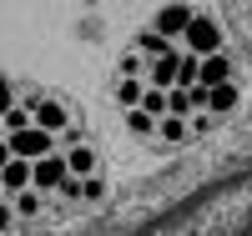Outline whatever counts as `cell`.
Listing matches in <instances>:
<instances>
[{
  "label": "cell",
  "mask_w": 252,
  "mask_h": 236,
  "mask_svg": "<svg viewBox=\"0 0 252 236\" xmlns=\"http://www.w3.org/2000/svg\"><path fill=\"white\" fill-rule=\"evenodd\" d=\"M10 105H15V85H10L5 76H0V116H5V111H10Z\"/></svg>",
  "instance_id": "18"
},
{
  "label": "cell",
  "mask_w": 252,
  "mask_h": 236,
  "mask_svg": "<svg viewBox=\"0 0 252 236\" xmlns=\"http://www.w3.org/2000/svg\"><path fill=\"white\" fill-rule=\"evenodd\" d=\"M131 46H136V51H141L146 60H152V55H161V51H172V40H166L161 30H152V26H146V30H141V35L131 40Z\"/></svg>",
  "instance_id": "13"
},
{
  "label": "cell",
  "mask_w": 252,
  "mask_h": 236,
  "mask_svg": "<svg viewBox=\"0 0 252 236\" xmlns=\"http://www.w3.org/2000/svg\"><path fill=\"white\" fill-rule=\"evenodd\" d=\"M0 196H5V186H0Z\"/></svg>",
  "instance_id": "21"
},
{
  "label": "cell",
  "mask_w": 252,
  "mask_h": 236,
  "mask_svg": "<svg viewBox=\"0 0 252 236\" xmlns=\"http://www.w3.org/2000/svg\"><path fill=\"white\" fill-rule=\"evenodd\" d=\"M177 51H161L152 55V66H146V85H177Z\"/></svg>",
  "instance_id": "7"
},
{
  "label": "cell",
  "mask_w": 252,
  "mask_h": 236,
  "mask_svg": "<svg viewBox=\"0 0 252 236\" xmlns=\"http://www.w3.org/2000/svg\"><path fill=\"white\" fill-rule=\"evenodd\" d=\"M15 221H20L15 201H10V196H0V231H15Z\"/></svg>",
  "instance_id": "17"
},
{
  "label": "cell",
  "mask_w": 252,
  "mask_h": 236,
  "mask_svg": "<svg viewBox=\"0 0 252 236\" xmlns=\"http://www.w3.org/2000/svg\"><path fill=\"white\" fill-rule=\"evenodd\" d=\"M66 166L76 171V176H91V171H96V151H91L86 141H71L66 146Z\"/></svg>",
  "instance_id": "11"
},
{
  "label": "cell",
  "mask_w": 252,
  "mask_h": 236,
  "mask_svg": "<svg viewBox=\"0 0 252 236\" xmlns=\"http://www.w3.org/2000/svg\"><path fill=\"white\" fill-rule=\"evenodd\" d=\"M141 91H146L141 76H121V80H116V101H121V111H126V105H141Z\"/></svg>",
  "instance_id": "14"
},
{
  "label": "cell",
  "mask_w": 252,
  "mask_h": 236,
  "mask_svg": "<svg viewBox=\"0 0 252 236\" xmlns=\"http://www.w3.org/2000/svg\"><path fill=\"white\" fill-rule=\"evenodd\" d=\"M5 146H10V156H26V161H35V156L56 151V146H61V136L31 121V126H20V131H5Z\"/></svg>",
  "instance_id": "1"
},
{
  "label": "cell",
  "mask_w": 252,
  "mask_h": 236,
  "mask_svg": "<svg viewBox=\"0 0 252 236\" xmlns=\"http://www.w3.org/2000/svg\"><path fill=\"white\" fill-rule=\"evenodd\" d=\"M182 40H187L192 55H212V51H222V26H217L212 15H192L187 30H182Z\"/></svg>",
  "instance_id": "2"
},
{
  "label": "cell",
  "mask_w": 252,
  "mask_h": 236,
  "mask_svg": "<svg viewBox=\"0 0 252 236\" xmlns=\"http://www.w3.org/2000/svg\"><path fill=\"white\" fill-rule=\"evenodd\" d=\"M66 176H71V166H66V156H61V151H46V156L31 161V186L46 191V196H51V191L66 181Z\"/></svg>",
  "instance_id": "3"
},
{
  "label": "cell",
  "mask_w": 252,
  "mask_h": 236,
  "mask_svg": "<svg viewBox=\"0 0 252 236\" xmlns=\"http://www.w3.org/2000/svg\"><path fill=\"white\" fill-rule=\"evenodd\" d=\"M5 161H10V146H5V136H0V171H5Z\"/></svg>",
  "instance_id": "19"
},
{
  "label": "cell",
  "mask_w": 252,
  "mask_h": 236,
  "mask_svg": "<svg viewBox=\"0 0 252 236\" xmlns=\"http://www.w3.org/2000/svg\"><path fill=\"white\" fill-rule=\"evenodd\" d=\"M141 71H146V55H141V51L131 46V51L121 55V76H141Z\"/></svg>",
  "instance_id": "15"
},
{
  "label": "cell",
  "mask_w": 252,
  "mask_h": 236,
  "mask_svg": "<svg viewBox=\"0 0 252 236\" xmlns=\"http://www.w3.org/2000/svg\"><path fill=\"white\" fill-rule=\"evenodd\" d=\"M0 186H5V196L26 191V186H31V161H26V156H10L5 171H0Z\"/></svg>",
  "instance_id": "8"
},
{
  "label": "cell",
  "mask_w": 252,
  "mask_h": 236,
  "mask_svg": "<svg viewBox=\"0 0 252 236\" xmlns=\"http://www.w3.org/2000/svg\"><path fill=\"white\" fill-rule=\"evenodd\" d=\"M202 85H217V80H232V55L227 51H212V55H202Z\"/></svg>",
  "instance_id": "9"
},
{
  "label": "cell",
  "mask_w": 252,
  "mask_h": 236,
  "mask_svg": "<svg viewBox=\"0 0 252 236\" xmlns=\"http://www.w3.org/2000/svg\"><path fill=\"white\" fill-rule=\"evenodd\" d=\"M35 126H46V131H66L71 126V116H66V105L61 101H51V96H35Z\"/></svg>",
  "instance_id": "5"
},
{
  "label": "cell",
  "mask_w": 252,
  "mask_h": 236,
  "mask_svg": "<svg viewBox=\"0 0 252 236\" xmlns=\"http://www.w3.org/2000/svg\"><path fill=\"white\" fill-rule=\"evenodd\" d=\"M237 85L232 80H217V85H207V105L202 111H212V116H227V111H237Z\"/></svg>",
  "instance_id": "6"
},
{
  "label": "cell",
  "mask_w": 252,
  "mask_h": 236,
  "mask_svg": "<svg viewBox=\"0 0 252 236\" xmlns=\"http://www.w3.org/2000/svg\"><path fill=\"white\" fill-rule=\"evenodd\" d=\"M101 196H106V181H101L96 171H91V176H86V186H81V201H101Z\"/></svg>",
  "instance_id": "16"
},
{
  "label": "cell",
  "mask_w": 252,
  "mask_h": 236,
  "mask_svg": "<svg viewBox=\"0 0 252 236\" xmlns=\"http://www.w3.org/2000/svg\"><path fill=\"white\" fill-rule=\"evenodd\" d=\"M0 136H5V121H0Z\"/></svg>",
  "instance_id": "20"
},
{
  "label": "cell",
  "mask_w": 252,
  "mask_h": 236,
  "mask_svg": "<svg viewBox=\"0 0 252 236\" xmlns=\"http://www.w3.org/2000/svg\"><path fill=\"white\" fill-rule=\"evenodd\" d=\"M192 15H197L192 5H182V0H172V5H161V10L152 15V30H161L166 40H177V35L187 30V20H192Z\"/></svg>",
  "instance_id": "4"
},
{
  "label": "cell",
  "mask_w": 252,
  "mask_h": 236,
  "mask_svg": "<svg viewBox=\"0 0 252 236\" xmlns=\"http://www.w3.org/2000/svg\"><path fill=\"white\" fill-rule=\"evenodd\" d=\"M15 211H20V221H31V216H40L46 211V191H35V186H26V191H15Z\"/></svg>",
  "instance_id": "12"
},
{
  "label": "cell",
  "mask_w": 252,
  "mask_h": 236,
  "mask_svg": "<svg viewBox=\"0 0 252 236\" xmlns=\"http://www.w3.org/2000/svg\"><path fill=\"white\" fill-rule=\"evenodd\" d=\"M157 136H161L166 146H187V141H192V126H187V116H172V111H166V116L157 121Z\"/></svg>",
  "instance_id": "10"
}]
</instances>
